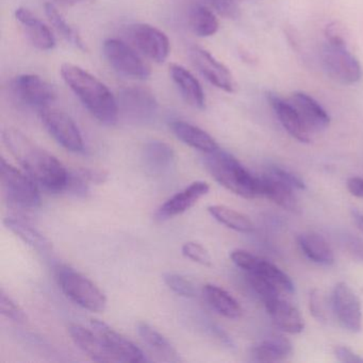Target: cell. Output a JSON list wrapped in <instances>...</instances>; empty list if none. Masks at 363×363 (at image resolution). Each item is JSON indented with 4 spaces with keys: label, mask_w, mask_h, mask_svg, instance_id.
<instances>
[{
    "label": "cell",
    "mask_w": 363,
    "mask_h": 363,
    "mask_svg": "<svg viewBox=\"0 0 363 363\" xmlns=\"http://www.w3.org/2000/svg\"><path fill=\"white\" fill-rule=\"evenodd\" d=\"M3 140L14 158L39 186L52 193L65 191L69 172L56 157L16 129H6Z\"/></svg>",
    "instance_id": "obj_1"
},
{
    "label": "cell",
    "mask_w": 363,
    "mask_h": 363,
    "mask_svg": "<svg viewBox=\"0 0 363 363\" xmlns=\"http://www.w3.org/2000/svg\"><path fill=\"white\" fill-rule=\"evenodd\" d=\"M61 76L82 105L101 124L113 126L118 120V105L111 91L77 65L65 63Z\"/></svg>",
    "instance_id": "obj_2"
},
{
    "label": "cell",
    "mask_w": 363,
    "mask_h": 363,
    "mask_svg": "<svg viewBox=\"0 0 363 363\" xmlns=\"http://www.w3.org/2000/svg\"><path fill=\"white\" fill-rule=\"evenodd\" d=\"M205 164L212 177L230 192L247 199L261 197L260 178L252 176L229 152L218 148L206 154Z\"/></svg>",
    "instance_id": "obj_3"
},
{
    "label": "cell",
    "mask_w": 363,
    "mask_h": 363,
    "mask_svg": "<svg viewBox=\"0 0 363 363\" xmlns=\"http://www.w3.org/2000/svg\"><path fill=\"white\" fill-rule=\"evenodd\" d=\"M325 35L326 42L320 50L325 71L340 84H357L362 77V69L356 57L348 50L339 28L335 25H329Z\"/></svg>",
    "instance_id": "obj_4"
},
{
    "label": "cell",
    "mask_w": 363,
    "mask_h": 363,
    "mask_svg": "<svg viewBox=\"0 0 363 363\" xmlns=\"http://www.w3.org/2000/svg\"><path fill=\"white\" fill-rule=\"evenodd\" d=\"M57 280L65 295L73 303L91 312H103L107 307L105 293L86 276L63 265L57 269Z\"/></svg>",
    "instance_id": "obj_5"
},
{
    "label": "cell",
    "mask_w": 363,
    "mask_h": 363,
    "mask_svg": "<svg viewBox=\"0 0 363 363\" xmlns=\"http://www.w3.org/2000/svg\"><path fill=\"white\" fill-rule=\"evenodd\" d=\"M0 179L6 197L12 205L24 209H37L41 205L39 184L4 158L0 160Z\"/></svg>",
    "instance_id": "obj_6"
},
{
    "label": "cell",
    "mask_w": 363,
    "mask_h": 363,
    "mask_svg": "<svg viewBox=\"0 0 363 363\" xmlns=\"http://www.w3.org/2000/svg\"><path fill=\"white\" fill-rule=\"evenodd\" d=\"M104 54L112 67L122 75L135 79H146L150 76V67L143 59L123 41L108 39L104 43Z\"/></svg>",
    "instance_id": "obj_7"
},
{
    "label": "cell",
    "mask_w": 363,
    "mask_h": 363,
    "mask_svg": "<svg viewBox=\"0 0 363 363\" xmlns=\"http://www.w3.org/2000/svg\"><path fill=\"white\" fill-rule=\"evenodd\" d=\"M42 122L50 135L65 150L72 152H82L84 139L73 118L59 110H42Z\"/></svg>",
    "instance_id": "obj_8"
},
{
    "label": "cell",
    "mask_w": 363,
    "mask_h": 363,
    "mask_svg": "<svg viewBox=\"0 0 363 363\" xmlns=\"http://www.w3.org/2000/svg\"><path fill=\"white\" fill-rule=\"evenodd\" d=\"M331 307L341 326L350 333H359L362 327V309L356 293L345 282L335 284L331 295Z\"/></svg>",
    "instance_id": "obj_9"
},
{
    "label": "cell",
    "mask_w": 363,
    "mask_h": 363,
    "mask_svg": "<svg viewBox=\"0 0 363 363\" xmlns=\"http://www.w3.org/2000/svg\"><path fill=\"white\" fill-rule=\"evenodd\" d=\"M129 38L150 60L162 63L169 55V40L163 31L148 24H135L128 30Z\"/></svg>",
    "instance_id": "obj_10"
},
{
    "label": "cell",
    "mask_w": 363,
    "mask_h": 363,
    "mask_svg": "<svg viewBox=\"0 0 363 363\" xmlns=\"http://www.w3.org/2000/svg\"><path fill=\"white\" fill-rule=\"evenodd\" d=\"M118 111L129 120L147 122L156 116L158 103L152 93L141 88H126L118 92Z\"/></svg>",
    "instance_id": "obj_11"
},
{
    "label": "cell",
    "mask_w": 363,
    "mask_h": 363,
    "mask_svg": "<svg viewBox=\"0 0 363 363\" xmlns=\"http://www.w3.org/2000/svg\"><path fill=\"white\" fill-rule=\"evenodd\" d=\"M12 86L18 99L30 107L45 110L56 101V91L40 76L30 74L18 76Z\"/></svg>",
    "instance_id": "obj_12"
},
{
    "label": "cell",
    "mask_w": 363,
    "mask_h": 363,
    "mask_svg": "<svg viewBox=\"0 0 363 363\" xmlns=\"http://www.w3.org/2000/svg\"><path fill=\"white\" fill-rule=\"evenodd\" d=\"M93 330L103 340L116 362H144L146 361L143 352L130 340L121 335L113 328L99 320H91Z\"/></svg>",
    "instance_id": "obj_13"
},
{
    "label": "cell",
    "mask_w": 363,
    "mask_h": 363,
    "mask_svg": "<svg viewBox=\"0 0 363 363\" xmlns=\"http://www.w3.org/2000/svg\"><path fill=\"white\" fill-rule=\"evenodd\" d=\"M190 58L194 67L210 84L225 92H235V82L230 71L209 52L194 46L190 50Z\"/></svg>",
    "instance_id": "obj_14"
},
{
    "label": "cell",
    "mask_w": 363,
    "mask_h": 363,
    "mask_svg": "<svg viewBox=\"0 0 363 363\" xmlns=\"http://www.w3.org/2000/svg\"><path fill=\"white\" fill-rule=\"evenodd\" d=\"M210 191L209 184L205 182H195L186 186L184 190L178 192L177 194L167 199L158 210H157L155 218L157 220H169L180 216L184 212L190 210L193 206L199 203V199H203Z\"/></svg>",
    "instance_id": "obj_15"
},
{
    "label": "cell",
    "mask_w": 363,
    "mask_h": 363,
    "mask_svg": "<svg viewBox=\"0 0 363 363\" xmlns=\"http://www.w3.org/2000/svg\"><path fill=\"white\" fill-rule=\"evenodd\" d=\"M267 97L280 124L288 131L289 135L301 143H310L311 131L290 101H286L274 93H267Z\"/></svg>",
    "instance_id": "obj_16"
},
{
    "label": "cell",
    "mask_w": 363,
    "mask_h": 363,
    "mask_svg": "<svg viewBox=\"0 0 363 363\" xmlns=\"http://www.w3.org/2000/svg\"><path fill=\"white\" fill-rule=\"evenodd\" d=\"M16 18L30 43L38 50L48 52L56 46V39L50 29L26 8H18Z\"/></svg>",
    "instance_id": "obj_17"
},
{
    "label": "cell",
    "mask_w": 363,
    "mask_h": 363,
    "mask_svg": "<svg viewBox=\"0 0 363 363\" xmlns=\"http://www.w3.org/2000/svg\"><path fill=\"white\" fill-rule=\"evenodd\" d=\"M311 133L322 131L330 124V116L326 110L310 95L295 92L289 99Z\"/></svg>",
    "instance_id": "obj_18"
},
{
    "label": "cell",
    "mask_w": 363,
    "mask_h": 363,
    "mask_svg": "<svg viewBox=\"0 0 363 363\" xmlns=\"http://www.w3.org/2000/svg\"><path fill=\"white\" fill-rule=\"evenodd\" d=\"M267 313L277 328L288 333H299L303 330L305 323L298 310L280 297L264 303Z\"/></svg>",
    "instance_id": "obj_19"
},
{
    "label": "cell",
    "mask_w": 363,
    "mask_h": 363,
    "mask_svg": "<svg viewBox=\"0 0 363 363\" xmlns=\"http://www.w3.org/2000/svg\"><path fill=\"white\" fill-rule=\"evenodd\" d=\"M74 343L93 360L99 362H116V359L94 330L84 328L80 325H72L69 328Z\"/></svg>",
    "instance_id": "obj_20"
},
{
    "label": "cell",
    "mask_w": 363,
    "mask_h": 363,
    "mask_svg": "<svg viewBox=\"0 0 363 363\" xmlns=\"http://www.w3.org/2000/svg\"><path fill=\"white\" fill-rule=\"evenodd\" d=\"M169 73L184 101L192 107L203 109L206 104L205 93L194 75L179 65H172Z\"/></svg>",
    "instance_id": "obj_21"
},
{
    "label": "cell",
    "mask_w": 363,
    "mask_h": 363,
    "mask_svg": "<svg viewBox=\"0 0 363 363\" xmlns=\"http://www.w3.org/2000/svg\"><path fill=\"white\" fill-rule=\"evenodd\" d=\"M260 184L261 197H267L286 211L301 213V206L295 196L294 189L286 186V184L267 173L260 177Z\"/></svg>",
    "instance_id": "obj_22"
},
{
    "label": "cell",
    "mask_w": 363,
    "mask_h": 363,
    "mask_svg": "<svg viewBox=\"0 0 363 363\" xmlns=\"http://www.w3.org/2000/svg\"><path fill=\"white\" fill-rule=\"evenodd\" d=\"M169 127L180 141L199 152L210 154L220 148L216 140L209 133L190 123L175 121L169 124Z\"/></svg>",
    "instance_id": "obj_23"
},
{
    "label": "cell",
    "mask_w": 363,
    "mask_h": 363,
    "mask_svg": "<svg viewBox=\"0 0 363 363\" xmlns=\"http://www.w3.org/2000/svg\"><path fill=\"white\" fill-rule=\"evenodd\" d=\"M203 294L207 303L220 315L230 320L241 318L243 313L241 305L224 289L216 284H206L203 289Z\"/></svg>",
    "instance_id": "obj_24"
},
{
    "label": "cell",
    "mask_w": 363,
    "mask_h": 363,
    "mask_svg": "<svg viewBox=\"0 0 363 363\" xmlns=\"http://www.w3.org/2000/svg\"><path fill=\"white\" fill-rule=\"evenodd\" d=\"M143 160L148 171L154 174H162L173 167L175 152L165 142L154 140L144 146Z\"/></svg>",
    "instance_id": "obj_25"
},
{
    "label": "cell",
    "mask_w": 363,
    "mask_h": 363,
    "mask_svg": "<svg viewBox=\"0 0 363 363\" xmlns=\"http://www.w3.org/2000/svg\"><path fill=\"white\" fill-rule=\"evenodd\" d=\"M301 252L313 262L322 265H331L335 262L333 248L324 237L316 233H303L297 238Z\"/></svg>",
    "instance_id": "obj_26"
},
{
    "label": "cell",
    "mask_w": 363,
    "mask_h": 363,
    "mask_svg": "<svg viewBox=\"0 0 363 363\" xmlns=\"http://www.w3.org/2000/svg\"><path fill=\"white\" fill-rule=\"evenodd\" d=\"M292 344L281 335L269 337L252 348V360L257 362H278L292 354Z\"/></svg>",
    "instance_id": "obj_27"
},
{
    "label": "cell",
    "mask_w": 363,
    "mask_h": 363,
    "mask_svg": "<svg viewBox=\"0 0 363 363\" xmlns=\"http://www.w3.org/2000/svg\"><path fill=\"white\" fill-rule=\"evenodd\" d=\"M138 333L144 342L156 352L159 356L163 357L164 360L171 361V362H178L180 361L179 354L176 352L169 340L161 335L156 329L152 328L147 323L141 322L138 324Z\"/></svg>",
    "instance_id": "obj_28"
},
{
    "label": "cell",
    "mask_w": 363,
    "mask_h": 363,
    "mask_svg": "<svg viewBox=\"0 0 363 363\" xmlns=\"http://www.w3.org/2000/svg\"><path fill=\"white\" fill-rule=\"evenodd\" d=\"M5 225L27 245L38 250H50V242L48 241V238L44 237L27 220L20 218H7L5 220Z\"/></svg>",
    "instance_id": "obj_29"
},
{
    "label": "cell",
    "mask_w": 363,
    "mask_h": 363,
    "mask_svg": "<svg viewBox=\"0 0 363 363\" xmlns=\"http://www.w3.org/2000/svg\"><path fill=\"white\" fill-rule=\"evenodd\" d=\"M210 216L220 224L239 233H250L255 230L254 223L248 216L227 206L212 205L208 207Z\"/></svg>",
    "instance_id": "obj_30"
},
{
    "label": "cell",
    "mask_w": 363,
    "mask_h": 363,
    "mask_svg": "<svg viewBox=\"0 0 363 363\" xmlns=\"http://www.w3.org/2000/svg\"><path fill=\"white\" fill-rule=\"evenodd\" d=\"M188 21L191 30L201 38L212 37L218 33L220 27L216 14L201 5H194L191 8Z\"/></svg>",
    "instance_id": "obj_31"
},
{
    "label": "cell",
    "mask_w": 363,
    "mask_h": 363,
    "mask_svg": "<svg viewBox=\"0 0 363 363\" xmlns=\"http://www.w3.org/2000/svg\"><path fill=\"white\" fill-rule=\"evenodd\" d=\"M247 274H258L263 276L281 293H292L294 291V284L291 278L279 267L264 259L259 258L256 267Z\"/></svg>",
    "instance_id": "obj_32"
},
{
    "label": "cell",
    "mask_w": 363,
    "mask_h": 363,
    "mask_svg": "<svg viewBox=\"0 0 363 363\" xmlns=\"http://www.w3.org/2000/svg\"><path fill=\"white\" fill-rule=\"evenodd\" d=\"M45 13L48 20L52 23L57 33L61 35V37L65 38L67 42L73 44L74 46L79 48V50H86V44L82 41L77 31L67 22V20L63 18L62 14L58 11V9H57L54 4H46Z\"/></svg>",
    "instance_id": "obj_33"
},
{
    "label": "cell",
    "mask_w": 363,
    "mask_h": 363,
    "mask_svg": "<svg viewBox=\"0 0 363 363\" xmlns=\"http://www.w3.org/2000/svg\"><path fill=\"white\" fill-rule=\"evenodd\" d=\"M247 276L250 286L264 303L276 298V297H280L281 292L273 284H271L267 278L258 275V274H247Z\"/></svg>",
    "instance_id": "obj_34"
},
{
    "label": "cell",
    "mask_w": 363,
    "mask_h": 363,
    "mask_svg": "<svg viewBox=\"0 0 363 363\" xmlns=\"http://www.w3.org/2000/svg\"><path fill=\"white\" fill-rule=\"evenodd\" d=\"M163 280L173 292L180 296L193 297L196 293L194 284L179 274L165 273L163 275Z\"/></svg>",
    "instance_id": "obj_35"
},
{
    "label": "cell",
    "mask_w": 363,
    "mask_h": 363,
    "mask_svg": "<svg viewBox=\"0 0 363 363\" xmlns=\"http://www.w3.org/2000/svg\"><path fill=\"white\" fill-rule=\"evenodd\" d=\"M0 310L6 318L13 322L25 323L27 320L24 310L9 295L6 294L4 290L0 293Z\"/></svg>",
    "instance_id": "obj_36"
},
{
    "label": "cell",
    "mask_w": 363,
    "mask_h": 363,
    "mask_svg": "<svg viewBox=\"0 0 363 363\" xmlns=\"http://www.w3.org/2000/svg\"><path fill=\"white\" fill-rule=\"evenodd\" d=\"M182 255L186 258L199 263V264L210 267L212 263L209 252L197 242H186L182 248Z\"/></svg>",
    "instance_id": "obj_37"
},
{
    "label": "cell",
    "mask_w": 363,
    "mask_h": 363,
    "mask_svg": "<svg viewBox=\"0 0 363 363\" xmlns=\"http://www.w3.org/2000/svg\"><path fill=\"white\" fill-rule=\"evenodd\" d=\"M267 174L273 176L276 179L280 180V182L286 184V186H291L294 190H305L306 184L301 178L298 176L293 174L292 172L288 171V169H282V167H269L267 169Z\"/></svg>",
    "instance_id": "obj_38"
},
{
    "label": "cell",
    "mask_w": 363,
    "mask_h": 363,
    "mask_svg": "<svg viewBox=\"0 0 363 363\" xmlns=\"http://www.w3.org/2000/svg\"><path fill=\"white\" fill-rule=\"evenodd\" d=\"M310 312L318 322H326V310H325L324 299L322 293L318 290H312L309 299Z\"/></svg>",
    "instance_id": "obj_39"
},
{
    "label": "cell",
    "mask_w": 363,
    "mask_h": 363,
    "mask_svg": "<svg viewBox=\"0 0 363 363\" xmlns=\"http://www.w3.org/2000/svg\"><path fill=\"white\" fill-rule=\"evenodd\" d=\"M344 246L352 258L363 262V239L356 235H347L344 239Z\"/></svg>",
    "instance_id": "obj_40"
},
{
    "label": "cell",
    "mask_w": 363,
    "mask_h": 363,
    "mask_svg": "<svg viewBox=\"0 0 363 363\" xmlns=\"http://www.w3.org/2000/svg\"><path fill=\"white\" fill-rule=\"evenodd\" d=\"M335 356L337 360L345 363H362L363 359L354 354L350 348L346 346H337L335 348Z\"/></svg>",
    "instance_id": "obj_41"
},
{
    "label": "cell",
    "mask_w": 363,
    "mask_h": 363,
    "mask_svg": "<svg viewBox=\"0 0 363 363\" xmlns=\"http://www.w3.org/2000/svg\"><path fill=\"white\" fill-rule=\"evenodd\" d=\"M79 172L90 184H101L107 180L108 174L101 169H79Z\"/></svg>",
    "instance_id": "obj_42"
},
{
    "label": "cell",
    "mask_w": 363,
    "mask_h": 363,
    "mask_svg": "<svg viewBox=\"0 0 363 363\" xmlns=\"http://www.w3.org/2000/svg\"><path fill=\"white\" fill-rule=\"evenodd\" d=\"M347 189L350 194L359 199H363V178H350L347 180Z\"/></svg>",
    "instance_id": "obj_43"
},
{
    "label": "cell",
    "mask_w": 363,
    "mask_h": 363,
    "mask_svg": "<svg viewBox=\"0 0 363 363\" xmlns=\"http://www.w3.org/2000/svg\"><path fill=\"white\" fill-rule=\"evenodd\" d=\"M352 218H354V223H356L358 228L363 233V214L354 211L352 212Z\"/></svg>",
    "instance_id": "obj_44"
},
{
    "label": "cell",
    "mask_w": 363,
    "mask_h": 363,
    "mask_svg": "<svg viewBox=\"0 0 363 363\" xmlns=\"http://www.w3.org/2000/svg\"><path fill=\"white\" fill-rule=\"evenodd\" d=\"M59 3L62 4L65 6L75 5V4L79 3L82 0H57Z\"/></svg>",
    "instance_id": "obj_45"
}]
</instances>
